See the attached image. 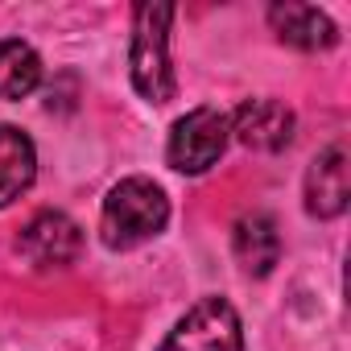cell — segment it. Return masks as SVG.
Wrapping results in <instances>:
<instances>
[{"instance_id":"8fae6325","label":"cell","mask_w":351,"mask_h":351,"mask_svg":"<svg viewBox=\"0 0 351 351\" xmlns=\"http://www.w3.org/2000/svg\"><path fill=\"white\" fill-rule=\"evenodd\" d=\"M42 83V58L21 38H0V99H25Z\"/></svg>"},{"instance_id":"277c9868","label":"cell","mask_w":351,"mask_h":351,"mask_svg":"<svg viewBox=\"0 0 351 351\" xmlns=\"http://www.w3.org/2000/svg\"><path fill=\"white\" fill-rule=\"evenodd\" d=\"M232 141V128H228V116L219 108H195L186 112L178 124L169 128V145H165V157L178 173H203L211 169L223 149Z\"/></svg>"},{"instance_id":"3957f363","label":"cell","mask_w":351,"mask_h":351,"mask_svg":"<svg viewBox=\"0 0 351 351\" xmlns=\"http://www.w3.org/2000/svg\"><path fill=\"white\" fill-rule=\"evenodd\" d=\"M161 351H244L240 314L228 298H203L173 326Z\"/></svg>"},{"instance_id":"52a82bcc","label":"cell","mask_w":351,"mask_h":351,"mask_svg":"<svg viewBox=\"0 0 351 351\" xmlns=\"http://www.w3.org/2000/svg\"><path fill=\"white\" fill-rule=\"evenodd\" d=\"M347 199H351L347 153H343V145H330L314 157V165L306 173V211L318 219H335L347 211Z\"/></svg>"},{"instance_id":"9c48e42d","label":"cell","mask_w":351,"mask_h":351,"mask_svg":"<svg viewBox=\"0 0 351 351\" xmlns=\"http://www.w3.org/2000/svg\"><path fill=\"white\" fill-rule=\"evenodd\" d=\"M34 173H38L34 141L13 124H0V207H9L25 195L34 186Z\"/></svg>"},{"instance_id":"8992f818","label":"cell","mask_w":351,"mask_h":351,"mask_svg":"<svg viewBox=\"0 0 351 351\" xmlns=\"http://www.w3.org/2000/svg\"><path fill=\"white\" fill-rule=\"evenodd\" d=\"M228 128L240 145L261 149V153H277L293 141V112L281 99H248L228 120Z\"/></svg>"},{"instance_id":"7a4b0ae2","label":"cell","mask_w":351,"mask_h":351,"mask_svg":"<svg viewBox=\"0 0 351 351\" xmlns=\"http://www.w3.org/2000/svg\"><path fill=\"white\" fill-rule=\"evenodd\" d=\"M169 5H136V25H132V87L149 104H165L173 95V71H169Z\"/></svg>"},{"instance_id":"ba28073f","label":"cell","mask_w":351,"mask_h":351,"mask_svg":"<svg viewBox=\"0 0 351 351\" xmlns=\"http://www.w3.org/2000/svg\"><path fill=\"white\" fill-rule=\"evenodd\" d=\"M269 25L293 50H330L339 42L335 21L322 9H314V5H273L269 9Z\"/></svg>"},{"instance_id":"30bf717a","label":"cell","mask_w":351,"mask_h":351,"mask_svg":"<svg viewBox=\"0 0 351 351\" xmlns=\"http://www.w3.org/2000/svg\"><path fill=\"white\" fill-rule=\"evenodd\" d=\"M232 244H236V261L252 277L273 273V265L281 261V236L269 215H244L232 232Z\"/></svg>"},{"instance_id":"5b68a950","label":"cell","mask_w":351,"mask_h":351,"mask_svg":"<svg viewBox=\"0 0 351 351\" xmlns=\"http://www.w3.org/2000/svg\"><path fill=\"white\" fill-rule=\"evenodd\" d=\"M17 252L34 265V269H62L71 261H79L83 252V232L71 215L62 211H42L25 223L21 240H17Z\"/></svg>"},{"instance_id":"6da1fadb","label":"cell","mask_w":351,"mask_h":351,"mask_svg":"<svg viewBox=\"0 0 351 351\" xmlns=\"http://www.w3.org/2000/svg\"><path fill=\"white\" fill-rule=\"evenodd\" d=\"M169 223V199L149 178H124L108 191L99 232L108 248H136Z\"/></svg>"}]
</instances>
